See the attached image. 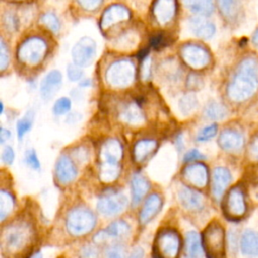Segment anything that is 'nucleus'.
<instances>
[{"label": "nucleus", "mask_w": 258, "mask_h": 258, "mask_svg": "<svg viewBox=\"0 0 258 258\" xmlns=\"http://www.w3.org/2000/svg\"><path fill=\"white\" fill-rule=\"evenodd\" d=\"M258 91V58L254 56L244 57L238 64L228 87L229 99L236 103H242L252 98Z\"/></svg>", "instance_id": "1"}, {"label": "nucleus", "mask_w": 258, "mask_h": 258, "mask_svg": "<svg viewBox=\"0 0 258 258\" xmlns=\"http://www.w3.org/2000/svg\"><path fill=\"white\" fill-rule=\"evenodd\" d=\"M34 231L31 224L25 220L13 221L3 229L1 249L10 258H24L31 251Z\"/></svg>", "instance_id": "2"}, {"label": "nucleus", "mask_w": 258, "mask_h": 258, "mask_svg": "<svg viewBox=\"0 0 258 258\" xmlns=\"http://www.w3.org/2000/svg\"><path fill=\"white\" fill-rule=\"evenodd\" d=\"M204 251L208 258H225L226 236L223 226L216 221L210 223L202 234Z\"/></svg>", "instance_id": "3"}, {"label": "nucleus", "mask_w": 258, "mask_h": 258, "mask_svg": "<svg viewBox=\"0 0 258 258\" xmlns=\"http://www.w3.org/2000/svg\"><path fill=\"white\" fill-rule=\"evenodd\" d=\"M180 248L179 234L172 229H163L155 237L153 254L155 258H177Z\"/></svg>", "instance_id": "4"}, {"label": "nucleus", "mask_w": 258, "mask_h": 258, "mask_svg": "<svg viewBox=\"0 0 258 258\" xmlns=\"http://www.w3.org/2000/svg\"><path fill=\"white\" fill-rule=\"evenodd\" d=\"M96 225L94 213L85 207H77L71 210L67 216L66 226L73 236H83L90 233Z\"/></svg>", "instance_id": "5"}, {"label": "nucleus", "mask_w": 258, "mask_h": 258, "mask_svg": "<svg viewBox=\"0 0 258 258\" xmlns=\"http://www.w3.org/2000/svg\"><path fill=\"white\" fill-rule=\"evenodd\" d=\"M223 211L230 221L241 220L247 212L245 191L240 185L232 187L226 195L223 202Z\"/></svg>", "instance_id": "6"}, {"label": "nucleus", "mask_w": 258, "mask_h": 258, "mask_svg": "<svg viewBox=\"0 0 258 258\" xmlns=\"http://www.w3.org/2000/svg\"><path fill=\"white\" fill-rule=\"evenodd\" d=\"M134 78V67L130 61L119 60L113 63L107 72V80L115 87H126Z\"/></svg>", "instance_id": "7"}, {"label": "nucleus", "mask_w": 258, "mask_h": 258, "mask_svg": "<svg viewBox=\"0 0 258 258\" xmlns=\"http://www.w3.org/2000/svg\"><path fill=\"white\" fill-rule=\"evenodd\" d=\"M127 198L119 191H110L103 195L98 203V211L107 217H112L120 214L127 207Z\"/></svg>", "instance_id": "8"}, {"label": "nucleus", "mask_w": 258, "mask_h": 258, "mask_svg": "<svg viewBox=\"0 0 258 258\" xmlns=\"http://www.w3.org/2000/svg\"><path fill=\"white\" fill-rule=\"evenodd\" d=\"M46 51V45L42 39L33 37L22 43L18 50V56L22 62L35 64L39 62Z\"/></svg>", "instance_id": "9"}, {"label": "nucleus", "mask_w": 258, "mask_h": 258, "mask_svg": "<svg viewBox=\"0 0 258 258\" xmlns=\"http://www.w3.org/2000/svg\"><path fill=\"white\" fill-rule=\"evenodd\" d=\"M95 53L96 42L90 37H83L73 47L72 57L79 67H87L93 61Z\"/></svg>", "instance_id": "10"}, {"label": "nucleus", "mask_w": 258, "mask_h": 258, "mask_svg": "<svg viewBox=\"0 0 258 258\" xmlns=\"http://www.w3.org/2000/svg\"><path fill=\"white\" fill-rule=\"evenodd\" d=\"M130 233L129 225L124 221H116L110 224L103 231L98 232L94 241L96 244H104L108 240H121L126 238Z\"/></svg>", "instance_id": "11"}, {"label": "nucleus", "mask_w": 258, "mask_h": 258, "mask_svg": "<svg viewBox=\"0 0 258 258\" xmlns=\"http://www.w3.org/2000/svg\"><path fill=\"white\" fill-rule=\"evenodd\" d=\"M184 180L198 188L205 187L209 181V171L205 164L196 162L186 165L182 170Z\"/></svg>", "instance_id": "12"}, {"label": "nucleus", "mask_w": 258, "mask_h": 258, "mask_svg": "<svg viewBox=\"0 0 258 258\" xmlns=\"http://www.w3.org/2000/svg\"><path fill=\"white\" fill-rule=\"evenodd\" d=\"M181 54L184 61L195 69L205 68L208 66L211 58L209 51L198 44H189L184 46L181 50Z\"/></svg>", "instance_id": "13"}, {"label": "nucleus", "mask_w": 258, "mask_h": 258, "mask_svg": "<svg viewBox=\"0 0 258 258\" xmlns=\"http://www.w3.org/2000/svg\"><path fill=\"white\" fill-rule=\"evenodd\" d=\"M244 142L243 134L239 130L232 128L223 130L218 139L220 147L228 152L240 151L244 146Z\"/></svg>", "instance_id": "14"}, {"label": "nucleus", "mask_w": 258, "mask_h": 258, "mask_svg": "<svg viewBox=\"0 0 258 258\" xmlns=\"http://www.w3.org/2000/svg\"><path fill=\"white\" fill-rule=\"evenodd\" d=\"M232 180V174L226 167L219 166L213 170L212 173V192L216 199L221 197L226 191Z\"/></svg>", "instance_id": "15"}, {"label": "nucleus", "mask_w": 258, "mask_h": 258, "mask_svg": "<svg viewBox=\"0 0 258 258\" xmlns=\"http://www.w3.org/2000/svg\"><path fill=\"white\" fill-rule=\"evenodd\" d=\"M55 174L60 183L68 184L75 180L78 174V170L73 160L69 156L62 155L56 161Z\"/></svg>", "instance_id": "16"}, {"label": "nucleus", "mask_w": 258, "mask_h": 258, "mask_svg": "<svg viewBox=\"0 0 258 258\" xmlns=\"http://www.w3.org/2000/svg\"><path fill=\"white\" fill-rule=\"evenodd\" d=\"M123 155V148L117 139H108L105 141L100 150L101 162L120 163Z\"/></svg>", "instance_id": "17"}, {"label": "nucleus", "mask_w": 258, "mask_h": 258, "mask_svg": "<svg viewBox=\"0 0 258 258\" xmlns=\"http://www.w3.org/2000/svg\"><path fill=\"white\" fill-rule=\"evenodd\" d=\"M61 74L59 71L53 70L49 72L41 81L40 84V95L42 99L49 100L59 90L61 86Z\"/></svg>", "instance_id": "18"}, {"label": "nucleus", "mask_w": 258, "mask_h": 258, "mask_svg": "<svg viewBox=\"0 0 258 258\" xmlns=\"http://www.w3.org/2000/svg\"><path fill=\"white\" fill-rule=\"evenodd\" d=\"M161 207H162V201L160 196L158 194L150 195L146 199L141 209V212L139 215L140 223L141 224L149 223L159 213V211L161 210Z\"/></svg>", "instance_id": "19"}, {"label": "nucleus", "mask_w": 258, "mask_h": 258, "mask_svg": "<svg viewBox=\"0 0 258 258\" xmlns=\"http://www.w3.org/2000/svg\"><path fill=\"white\" fill-rule=\"evenodd\" d=\"M189 27L194 34L197 36L209 39L214 36L216 32V26L213 22L207 20L203 16H195L189 19Z\"/></svg>", "instance_id": "20"}, {"label": "nucleus", "mask_w": 258, "mask_h": 258, "mask_svg": "<svg viewBox=\"0 0 258 258\" xmlns=\"http://www.w3.org/2000/svg\"><path fill=\"white\" fill-rule=\"evenodd\" d=\"M178 198L186 210L200 211L204 207L203 196L192 188L182 187L178 192Z\"/></svg>", "instance_id": "21"}, {"label": "nucleus", "mask_w": 258, "mask_h": 258, "mask_svg": "<svg viewBox=\"0 0 258 258\" xmlns=\"http://www.w3.org/2000/svg\"><path fill=\"white\" fill-rule=\"evenodd\" d=\"M241 252L250 257H258V233L247 229L243 232L240 239Z\"/></svg>", "instance_id": "22"}, {"label": "nucleus", "mask_w": 258, "mask_h": 258, "mask_svg": "<svg viewBox=\"0 0 258 258\" xmlns=\"http://www.w3.org/2000/svg\"><path fill=\"white\" fill-rule=\"evenodd\" d=\"M157 148V142L153 139H141L133 147V158L135 162L141 163L148 159Z\"/></svg>", "instance_id": "23"}, {"label": "nucleus", "mask_w": 258, "mask_h": 258, "mask_svg": "<svg viewBox=\"0 0 258 258\" xmlns=\"http://www.w3.org/2000/svg\"><path fill=\"white\" fill-rule=\"evenodd\" d=\"M131 188H132V204L133 206H137L147 194L149 189V182L140 173H135L131 179Z\"/></svg>", "instance_id": "24"}, {"label": "nucleus", "mask_w": 258, "mask_h": 258, "mask_svg": "<svg viewBox=\"0 0 258 258\" xmlns=\"http://www.w3.org/2000/svg\"><path fill=\"white\" fill-rule=\"evenodd\" d=\"M129 18V11L120 5H114L109 7L103 14L102 26L108 27L118 21Z\"/></svg>", "instance_id": "25"}, {"label": "nucleus", "mask_w": 258, "mask_h": 258, "mask_svg": "<svg viewBox=\"0 0 258 258\" xmlns=\"http://www.w3.org/2000/svg\"><path fill=\"white\" fill-rule=\"evenodd\" d=\"M202 238L196 231L187 232L185 235V254L187 258H201L203 253Z\"/></svg>", "instance_id": "26"}, {"label": "nucleus", "mask_w": 258, "mask_h": 258, "mask_svg": "<svg viewBox=\"0 0 258 258\" xmlns=\"http://www.w3.org/2000/svg\"><path fill=\"white\" fill-rule=\"evenodd\" d=\"M174 0H156L154 5V14L159 22H167L174 14Z\"/></svg>", "instance_id": "27"}, {"label": "nucleus", "mask_w": 258, "mask_h": 258, "mask_svg": "<svg viewBox=\"0 0 258 258\" xmlns=\"http://www.w3.org/2000/svg\"><path fill=\"white\" fill-rule=\"evenodd\" d=\"M120 118L128 124H140L144 120L142 111L140 110L139 106L134 103L127 105L122 110L120 114Z\"/></svg>", "instance_id": "28"}, {"label": "nucleus", "mask_w": 258, "mask_h": 258, "mask_svg": "<svg viewBox=\"0 0 258 258\" xmlns=\"http://www.w3.org/2000/svg\"><path fill=\"white\" fill-rule=\"evenodd\" d=\"M218 4L223 16L229 20L235 19L241 8V0H218Z\"/></svg>", "instance_id": "29"}, {"label": "nucleus", "mask_w": 258, "mask_h": 258, "mask_svg": "<svg viewBox=\"0 0 258 258\" xmlns=\"http://www.w3.org/2000/svg\"><path fill=\"white\" fill-rule=\"evenodd\" d=\"M120 163H108L101 162L100 165V179L103 182H112L117 179L120 174Z\"/></svg>", "instance_id": "30"}, {"label": "nucleus", "mask_w": 258, "mask_h": 258, "mask_svg": "<svg viewBox=\"0 0 258 258\" xmlns=\"http://www.w3.org/2000/svg\"><path fill=\"white\" fill-rule=\"evenodd\" d=\"M204 114L208 119L218 121V120H223L224 118H226L228 111H227V108L223 104L216 102V101H212V102L208 103L207 106L205 107Z\"/></svg>", "instance_id": "31"}, {"label": "nucleus", "mask_w": 258, "mask_h": 258, "mask_svg": "<svg viewBox=\"0 0 258 258\" xmlns=\"http://www.w3.org/2000/svg\"><path fill=\"white\" fill-rule=\"evenodd\" d=\"M184 4L192 12L200 15H210L214 10L213 0H183Z\"/></svg>", "instance_id": "32"}, {"label": "nucleus", "mask_w": 258, "mask_h": 258, "mask_svg": "<svg viewBox=\"0 0 258 258\" xmlns=\"http://www.w3.org/2000/svg\"><path fill=\"white\" fill-rule=\"evenodd\" d=\"M14 199L6 190L2 189L0 191V220L3 221L13 210Z\"/></svg>", "instance_id": "33"}, {"label": "nucleus", "mask_w": 258, "mask_h": 258, "mask_svg": "<svg viewBox=\"0 0 258 258\" xmlns=\"http://www.w3.org/2000/svg\"><path fill=\"white\" fill-rule=\"evenodd\" d=\"M178 107L183 115H188L198 107V100L194 94L184 95L179 100Z\"/></svg>", "instance_id": "34"}, {"label": "nucleus", "mask_w": 258, "mask_h": 258, "mask_svg": "<svg viewBox=\"0 0 258 258\" xmlns=\"http://www.w3.org/2000/svg\"><path fill=\"white\" fill-rule=\"evenodd\" d=\"M218 132V126L217 124H211L208 125L206 127H204L202 130H200V132L197 135V140L199 142H205L208 141L210 139H212L213 137L216 136Z\"/></svg>", "instance_id": "35"}, {"label": "nucleus", "mask_w": 258, "mask_h": 258, "mask_svg": "<svg viewBox=\"0 0 258 258\" xmlns=\"http://www.w3.org/2000/svg\"><path fill=\"white\" fill-rule=\"evenodd\" d=\"M71 105H72L71 100L66 97H62V98H59L58 100H56V102L53 105L52 111L57 116L64 115L71 110Z\"/></svg>", "instance_id": "36"}, {"label": "nucleus", "mask_w": 258, "mask_h": 258, "mask_svg": "<svg viewBox=\"0 0 258 258\" xmlns=\"http://www.w3.org/2000/svg\"><path fill=\"white\" fill-rule=\"evenodd\" d=\"M41 21L53 32H57L60 28V23L58 18L56 17L55 14L51 13V12H47L44 15H42L41 17Z\"/></svg>", "instance_id": "37"}, {"label": "nucleus", "mask_w": 258, "mask_h": 258, "mask_svg": "<svg viewBox=\"0 0 258 258\" xmlns=\"http://www.w3.org/2000/svg\"><path fill=\"white\" fill-rule=\"evenodd\" d=\"M32 116H25L17 123V135L19 138H22L32 127Z\"/></svg>", "instance_id": "38"}, {"label": "nucleus", "mask_w": 258, "mask_h": 258, "mask_svg": "<svg viewBox=\"0 0 258 258\" xmlns=\"http://www.w3.org/2000/svg\"><path fill=\"white\" fill-rule=\"evenodd\" d=\"M106 258H126V250L121 244H113L106 251Z\"/></svg>", "instance_id": "39"}, {"label": "nucleus", "mask_w": 258, "mask_h": 258, "mask_svg": "<svg viewBox=\"0 0 258 258\" xmlns=\"http://www.w3.org/2000/svg\"><path fill=\"white\" fill-rule=\"evenodd\" d=\"M24 160H25V163L28 166H30L31 168H33V169H39L40 168V162L38 160L36 152L33 149L26 150Z\"/></svg>", "instance_id": "40"}, {"label": "nucleus", "mask_w": 258, "mask_h": 258, "mask_svg": "<svg viewBox=\"0 0 258 258\" xmlns=\"http://www.w3.org/2000/svg\"><path fill=\"white\" fill-rule=\"evenodd\" d=\"M68 77L71 81H79L83 77V71L81 70V67L78 64H69L68 69Z\"/></svg>", "instance_id": "41"}, {"label": "nucleus", "mask_w": 258, "mask_h": 258, "mask_svg": "<svg viewBox=\"0 0 258 258\" xmlns=\"http://www.w3.org/2000/svg\"><path fill=\"white\" fill-rule=\"evenodd\" d=\"M80 258H100L99 251L93 246H84L80 250Z\"/></svg>", "instance_id": "42"}, {"label": "nucleus", "mask_w": 258, "mask_h": 258, "mask_svg": "<svg viewBox=\"0 0 258 258\" xmlns=\"http://www.w3.org/2000/svg\"><path fill=\"white\" fill-rule=\"evenodd\" d=\"M203 158H205V155L203 153H201L198 149H191L184 154L183 161L184 162H192V161L203 159Z\"/></svg>", "instance_id": "43"}, {"label": "nucleus", "mask_w": 258, "mask_h": 258, "mask_svg": "<svg viewBox=\"0 0 258 258\" xmlns=\"http://www.w3.org/2000/svg\"><path fill=\"white\" fill-rule=\"evenodd\" d=\"M166 37L162 34H157V35H154L151 39H150V44L153 48L155 49H158L160 47H163L164 45H166Z\"/></svg>", "instance_id": "44"}, {"label": "nucleus", "mask_w": 258, "mask_h": 258, "mask_svg": "<svg viewBox=\"0 0 258 258\" xmlns=\"http://www.w3.org/2000/svg\"><path fill=\"white\" fill-rule=\"evenodd\" d=\"M14 160V151L12 149V147L10 146H6L2 152V161L7 164L10 165Z\"/></svg>", "instance_id": "45"}, {"label": "nucleus", "mask_w": 258, "mask_h": 258, "mask_svg": "<svg viewBox=\"0 0 258 258\" xmlns=\"http://www.w3.org/2000/svg\"><path fill=\"white\" fill-rule=\"evenodd\" d=\"M249 155L253 160H258V135H256L250 143Z\"/></svg>", "instance_id": "46"}, {"label": "nucleus", "mask_w": 258, "mask_h": 258, "mask_svg": "<svg viewBox=\"0 0 258 258\" xmlns=\"http://www.w3.org/2000/svg\"><path fill=\"white\" fill-rule=\"evenodd\" d=\"M0 55H1V58H0V69L3 71L7 63H8V53L6 52V48H5V45H4V42L1 41V52H0Z\"/></svg>", "instance_id": "47"}, {"label": "nucleus", "mask_w": 258, "mask_h": 258, "mask_svg": "<svg viewBox=\"0 0 258 258\" xmlns=\"http://www.w3.org/2000/svg\"><path fill=\"white\" fill-rule=\"evenodd\" d=\"M228 241H229V248L232 252H236L237 248H238V239H237V234L233 231H231L229 233V237H228Z\"/></svg>", "instance_id": "48"}, {"label": "nucleus", "mask_w": 258, "mask_h": 258, "mask_svg": "<svg viewBox=\"0 0 258 258\" xmlns=\"http://www.w3.org/2000/svg\"><path fill=\"white\" fill-rule=\"evenodd\" d=\"M86 9H95L100 5L102 0H78Z\"/></svg>", "instance_id": "49"}, {"label": "nucleus", "mask_w": 258, "mask_h": 258, "mask_svg": "<svg viewBox=\"0 0 258 258\" xmlns=\"http://www.w3.org/2000/svg\"><path fill=\"white\" fill-rule=\"evenodd\" d=\"M144 255V251L141 247H136L130 254V256L128 258H143Z\"/></svg>", "instance_id": "50"}, {"label": "nucleus", "mask_w": 258, "mask_h": 258, "mask_svg": "<svg viewBox=\"0 0 258 258\" xmlns=\"http://www.w3.org/2000/svg\"><path fill=\"white\" fill-rule=\"evenodd\" d=\"M10 137H11V132L7 129L1 128V130H0V141H1V143H4L5 141H7Z\"/></svg>", "instance_id": "51"}, {"label": "nucleus", "mask_w": 258, "mask_h": 258, "mask_svg": "<svg viewBox=\"0 0 258 258\" xmlns=\"http://www.w3.org/2000/svg\"><path fill=\"white\" fill-rule=\"evenodd\" d=\"M175 145H176V148L178 149V151H181L183 149V146H184V143H183V137L181 134H179L176 139H175Z\"/></svg>", "instance_id": "52"}, {"label": "nucleus", "mask_w": 258, "mask_h": 258, "mask_svg": "<svg viewBox=\"0 0 258 258\" xmlns=\"http://www.w3.org/2000/svg\"><path fill=\"white\" fill-rule=\"evenodd\" d=\"M251 42L256 48H258V27L254 30V32L251 36Z\"/></svg>", "instance_id": "53"}, {"label": "nucleus", "mask_w": 258, "mask_h": 258, "mask_svg": "<svg viewBox=\"0 0 258 258\" xmlns=\"http://www.w3.org/2000/svg\"><path fill=\"white\" fill-rule=\"evenodd\" d=\"M147 53H148V49H143L142 51L139 52V57H140V58H145L146 55H147Z\"/></svg>", "instance_id": "54"}, {"label": "nucleus", "mask_w": 258, "mask_h": 258, "mask_svg": "<svg viewBox=\"0 0 258 258\" xmlns=\"http://www.w3.org/2000/svg\"><path fill=\"white\" fill-rule=\"evenodd\" d=\"M90 84H91V83H90L89 80H85V81L82 82L80 85H81L82 87H84V86H90Z\"/></svg>", "instance_id": "55"}, {"label": "nucleus", "mask_w": 258, "mask_h": 258, "mask_svg": "<svg viewBox=\"0 0 258 258\" xmlns=\"http://www.w3.org/2000/svg\"><path fill=\"white\" fill-rule=\"evenodd\" d=\"M33 258H42V256H41V254L37 253L35 256H33Z\"/></svg>", "instance_id": "56"}]
</instances>
